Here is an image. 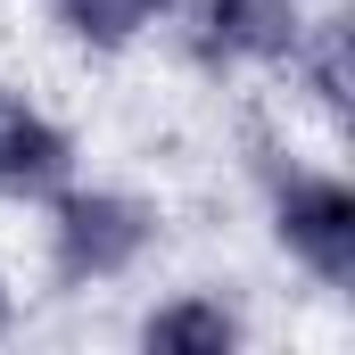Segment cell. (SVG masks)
<instances>
[{
	"mask_svg": "<svg viewBox=\"0 0 355 355\" xmlns=\"http://www.w3.org/2000/svg\"><path fill=\"white\" fill-rule=\"evenodd\" d=\"M281 240L322 272V281H347L355 272V198H347V182L297 174L281 190Z\"/></svg>",
	"mask_w": 355,
	"mask_h": 355,
	"instance_id": "obj_1",
	"label": "cell"
},
{
	"mask_svg": "<svg viewBox=\"0 0 355 355\" xmlns=\"http://www.w3.org/2000/svg\"><path fill=\"white\" fill-rule=\"evenodd\" d=\"M141 240H149V215L132 207V198H99V190H75L67 207H58V257L67 272H124L141 257Z\"/></svg>",
	"mask_w": 355,
	"mask_h": 355,
	"instance_id": "obj_2",
	"label": "cell"
},
{
	"mask_svg": "<svg viewBox=\"0 0 355 355\" xmlns=\"http://www.w3.org/2000/svg\"><path fill=\"white\" fill-rule=\"evenodd\" d=\"M67 132L50 124V116H33L17 91L0 83V190H17V198H42V190H58L67 182Z\"/></svg>",
	"mask_w": 355,
	"mask_h": 355,
	"instance_id": "obj_3",
	"label": "cell"
},
{
	"mask_svg": "<svg viewBox=\"0 0 355 355\" xmlns=\"http://www.w3.org/2000/svg\"><path fill=\"white\" fill-rule=\"evenodd\" d=\"M198 25H207V42L223 58H281V50H297V0H207Z\"/></svg>",
	"mask_w": 355,
	"mask_h": 355,
	"instance_id": "obj_4",
	"label": "cell"
},
{
	"mask_svg": "<svg viewBox=\"0 0 355 355\" xmlns=\"http://www.w3.org/2000/svg\"><path fill=\"white\" fill-rule=\"evenodd\" d=\"M166 0H58V17L83 33V42H132Z\"/></svg>",
	"mask_w": 355,
	"mask_h": 355,
	"instance_id": "obj_5",
	"label": "cell"
},
{
	"mask_svg": "<svg viewBox=\"0 0 355 355\" xmlns=\"http://www.w3.org/2000/svg\"><path fill=\"white\" fill-rule=\"evenodd\" d=\"M232 339H240V331H232L223 306H166V314L149 322V347H207V355H223Z\"/></svg>",
	"mask_w": 355,
	"mask_h": 355,
	"instance_id": "obj_6",
	"label": "cell"
}]
</instances>
